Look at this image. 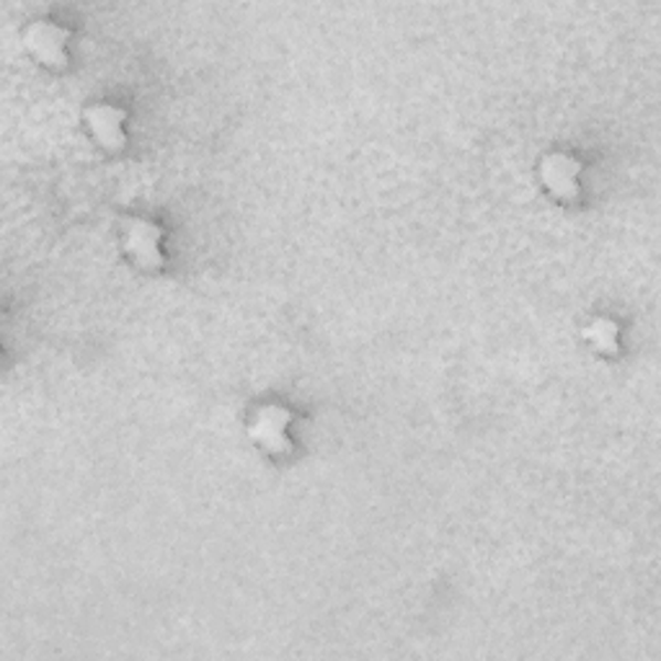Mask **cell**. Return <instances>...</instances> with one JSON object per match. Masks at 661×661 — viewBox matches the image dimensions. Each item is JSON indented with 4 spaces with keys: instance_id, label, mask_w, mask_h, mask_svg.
Listing matches in <instances>:
<instances>
[{
    "instance_id": "cell-1",
    "label": "cell",
    "mask_w": 661,
    "mask_h": 661,
    "mask_svg": "<svg viewBox=\"0 0 661 661\" xmlns=\"http://www.w3.org/2000/svg\"><path fill=\"white\" fill-rule=\"evenodd\" d=\"M125 248L129 256L146 269H158L163 264L161 254V227L150 220L135 217L125 223Z\"/></svg>"
},
{
    "instance_id": "cell-2",
    "label": "cell",
    "mask_w": 661,
    "mask_h": 661,
    "mask_svg": "<svg viewBox=\"0 0 661 661\" xmlns=\"http://www.w3.org/2000/svg\"><path fill=\"white\" fill-rule=\"evenodd\" d=\"M24 42L44 65L63 67L67 63V29L52 21H34L24 32Z\"/></svg>"
},
{
    "instance_id": "cell-3",
    "label": "cell",
    "mask_w": 661,
    "mask_h": 661,
    "mask_svg": "<svg viewBox=\"0 0 661 661\" xmlns=\"http://www.w3.org/2000/svg\"><path fill=\"white\" fill-rule=\"evenodd\" d=\"M292 414L285 406H262L250 422V437L258 445L267 447L269 452H287L290 439H287V427H290Z\"/></svg>"
},
{
    "instance_id": "cell-4",
    "label": "cell",
    "mask_w": 661,
    "mask_h": 661,
    "mask_svg": "<svg viewBox=\"0 0 661 661\" xmlns=\"http://www.w3.org/2000/svg\"><path fill=\"white\" fill-rule=\"evenodd\" d=\"M582 163L566 153H551L541 161V179L545 189L558 200H574L579 192Z\"/></svg>"
},
{
    "instance_id": "cell-5",
    "label": "cell",
    "mask_w": 661,
    "mask_h": 661,
    "mask_svg": "<svg viewBox=\"0 0 661 661\" xmlns=\"http://www.w3.org/2000/svg\"><path fill=\"white\" fill-rule=\"evenodd\" d=\"M125 119V109H117V106L111 104H94L86 109V121L90 132H94V138L102 142L106 150H119L127 146L125 127H121Z\"/></svg>"
},
{
    "instance_id": "cell-6",
    "label": "cell",
    "mask_w": 661,
    "mask_h": 661,
    "mask_svg": "<svg viewBox=\"0 0 661 661\" xmlns=\"http://www.w3.org/2000/svg\"><path fill=\"white\" fill-rule=\"evenodd\" d=\"M584 337H587L589 344L599 349V352H618V323L610 321V318H595V321L584 329Z\"/></svg>"
}]
</instances>
